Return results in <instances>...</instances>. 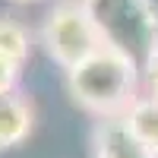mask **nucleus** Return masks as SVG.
<instances>
[{"label": "nucleus", "mask_w": 158, "mask_h": 158, "mask_svg": "<svg viewBox=\"0 0 158 158\" xmlns=\"http://www.w3.org/2000/svg\"><path fill=\"white\" fill-rule=\"evenodd\" d=\"M13 3H38V0H13Z\"/></svg>", "instance_id": "nucleus-10"}, {"label": "nucleus", "mask_w": 158, "mask_h": 158, "mask_svg": "<svg viewBox=\"0 0 158 158\" xmlns=\"http://www.w3.org/2000/svg\"><path fill=\"white\" fill-rule=\"evenodd\" d=\"M32 127H35V108L19 89L0 95V152L22 146L32 136Z\"/></svg>", "instance_id": "nucleus-5"}, {"label": "nucleus", "mask_w": 158, "mask_h": 158, "mask_svg": "<svg viewBox=\"0 0 158 158\" xmlns=\"http://www.w3.org/2000/svg\"><path fill=\"white\" fill-rule=\"evenodd\" d=\"M123 120L158 155V92H146V89H142L139 98L130 104V111L123 114Z\"/></svg>", "instance_id": "nucleus-6"}, {"label": "nucleus", "mask_w": 158, "mask_h": 158, "mask_svg": "<svg viewBox=\"0 0 158 158\" xmlns=\"http://www.w3.org/2000/svg\"><path fill=\"white\" fill-rule=\"evenodd\" d=\"M85 6L101 41L146 67L158 51V6L152 0H85Z\"/></svg>", "instance_id": "nucleus-2"}, {"label": "nucleus", "mask_w": 158, "mask_h": 158, "mask_svg": "<svg viewBox=\"0 0 158 158\" xmlns=\"http://www.w3.org/2000/svg\"><path fill=\"white\" fill-rule=\"evenodd\" d=\"M67 95L95 120L123 117L142 92V67L111 44L95 48L63 73Z\"/></svg>", "instance_id": "nucleus-1"}, {"label": "nucleus", "mask_w": 158, "mask_h": 158, "mask_svg": "<svg viewBox=\"0 0 158 158\" xmlns=\"http://www.w3.org/2000/svg\"><path fill=\"white\" fill-rule=\"evenodd\" d=\"M92 158H158L123 117H101L92 127Z\"/></svg>", "instance_id": "nucleus-4"}, {"label": "nucleus", "mask_w": 158, "mask_h": 158, "mask_svg": "<svg viewBox=\"0 0 158 158\" xmlns=\"http://www.w3.org/2000/svg\"><path fill=\"white\" fill-rule=\"evenodd\" d=\"M142 89L146 92H158V51L149 57L146 67H142Z\"/></svg>", "instance_id": "nucleus-9"}, {"label": "nucleus", "mask_w": 158, "mask_h": 158, "mask_svg": "<svg viewBox=\"0 0 158 158\" xmlns=\"http://www.w3.org/2000/svg\"><path fill=\"white\" fill-rule=\"evenodd\" d=\"M32 54V32L25 29L19 19L0 16V57L22 67Z\"/></svg>", "instance_id": "nucleus-7"}, {"label": "nucleus", "mask_w": 158, "mask_h": 158, "mask_svg": "<svg viewBox=\"0 0 158 158\" xmlns=\"http://www.w3.org/2000/svg\"><path fill=\"white\" fill-rule=\"evenodd\" d=\"M44 54L67 73L76 67L82 57H89L95 48H101V35L92 22V13L85 0H54L51 10L44 13L41 29H38Z\"/></svg>", "instance_id": "nucleus-3"}, {"label": "nucleus", "mask_w": 158, "mask_h": 158, "mask_svg": "<svg viewBox=\"0 0 158 158\" xmlns=\"http://www.w3.org/2000/svg\"><path fill=\"white\" fill-rule=\"evenodd\" d=\"M19 70H22V67H16V63H10V60L0 57V95L16 92V85H19Z\"/></svg>", "instance_id": "nucleus-8"}]
</instances>
